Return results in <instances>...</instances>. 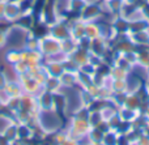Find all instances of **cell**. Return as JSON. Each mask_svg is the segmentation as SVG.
<instances>
[{"label":"cell","mask_w":149,"mask_h":145,"mask_svg":"<svg viewBox=\"0 0 149 145\" xmlns=\"http://www.w3.org/2000/svg\"><path fill=\"white\" fill-rule=\"evenodd\" d=\"M7 81H8V78L5 77V75H4V73L0 72V92L4 90L5 85H7Z\"/></svg>","instance_id":"277c9868"},{"label":"cell","mask_w":149,"mask_h":145,"mask_svg":"<svg viewBox=\"0 0 149 145\" xmlns=\"http://www.w3.org/2000/svg\"><path fill=\"white\" fill-rule=\"evenodd\" d=\"M7 39H8V33L0 30V49H1L3 46H5V43H7Z\"/></svg>","instance_id":"3957f363"},{"label":"cell","mask_w":149,"mask_h":145,"mask_svg":"<svg viewBox=\"0 0 149 145\" xmlns=\"http://www.w3.org/2000/svg\"><path fill=\"white\" fill-rule=\"evenodd\" d=\"M5 59H7V62L12 65L17 64L18 62H21V51L17 49L9 50V51H7V54H5Z\"/></svg>","instance_id":"7a4b0ae2"},{"label":"cell","mask_w":149,"mask_h":145,"mask_svg":"<svg viewBox=\"0 0 149 145\" xmlns=\"http://www.w3.org/2000/svg\"><path fill=\"white\" fill-rule=\"evenodd\" d=\"M5 4H7V0H0V20H3V18H4Z\"/></svg>","instance_id":"5b68a950"},{"label":"cell","mask_w":149,"mask_h":145,"mask_svg":"<svg viewBox=\"0 0 149 145\" xmlns=\"http://www.w3.org/2000/svg\"><path fill=\"white\" fill-rule=\"evenodd\" d=\"M22 16V10L20 8L18 3H13V1H8L5 4V10H4V18L8 22H16L18 18Z\"/></svg>","instance_id":"6da1fadb"}]
</instances>
